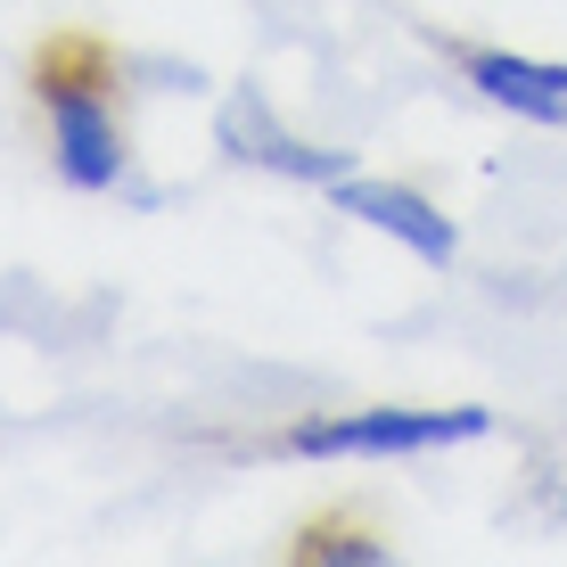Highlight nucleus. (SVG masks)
Masks as SVG:
<instances>
[{"label":"nucleus","mask_w":567,"mask_h":567,"mask_svg":"<svg viewBox=\"0 0 567 567\" xmlns=\"http://www.w3.org/2000/svg\"><path fill=\"white\" fill-rule=\"evenodd\" d=\"M42 100H50V156H58V173H66L74 189H115L124 182V132H115L100 91L50 83L42 74Z\"/></svg>","instance_id":"2"},{"label":"nucleus","mask_w":567,"mask_h":567,"mask_svg":"<svg viewBox=\"0 0 567 567\" xmlns=\"http://www.w3.org/2000/svg\"><path fill=\"white\" fill-rule=\"evenodd\" d=\"M329 206H338V214H354V223H370V230H386V239H403L420 264H453V256H461V230L444 223V214L427 206L420 189H395V182H354V173H338V182H329Z\"/></svg>","instance_id":"3"},{"label":"nucleus","mask_w":567,"mask_h":567,"mask_svg":"<svg viewBox=\"0 0 567 567\" xmlns=\"http://www.w3.org/2000/svg\"><path fill=\"white\" fill-rule=\"evenodd\" d=\"M485 427H494L485 412H354V420H312L288 444L312 461H346V453H436V444H468Z\"/></svg>","instance_id":"1"},{"label":"nucleus","mask_w":567,"mask_h":567,"mask_svg":"<svg viewBox=\"0 0 567 567\" xmlns=\"http://www.w3.org/2000/svg\"><path fill=\"white\" fill-rule=\"evenodd\" d=\"M223 141H230V156H256V165L297 173V182H338V173H346L338 148H305V141H288V132H271L264 100H230L223 107Z\"/></svg>","instance_id":"5"},{"label":"nucleus","mask_w":567,"mask_h":567,"mask_svg":"<svg viewBox=\"0 0 567 567\" xmlns=\"http://www.w3.org/2000/svg\"><path fill=\"white\" fill-rule=\"evenodd\" d=\"M468 83L511 115L567 124V66H543V58H518V50H468Z\"/></svg>","instance_id":"4"}]
</instances>
